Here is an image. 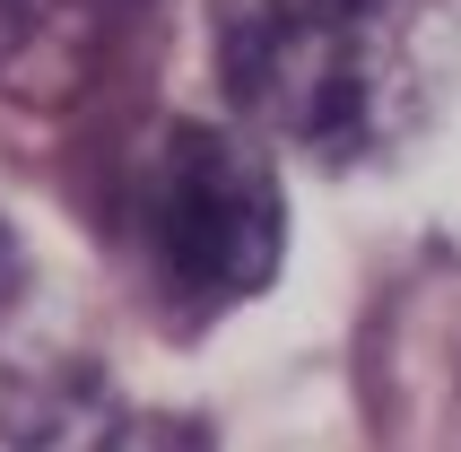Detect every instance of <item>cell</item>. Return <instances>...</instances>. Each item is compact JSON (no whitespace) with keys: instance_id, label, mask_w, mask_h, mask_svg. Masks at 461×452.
Returning a JSON list of instances; mask_svg holds the SVG:
<instances>
[{"instance_id":"cell-2","label":"cell","mask_w":461,"mask_h":452,"mask_svg":"<svg viewBox=\"0 0 461 452\" xmlns=\"http://www.w3.org/2000/svg\"><path fill=\"white\" fill-rule=\"evenodd\" d=\"M131 252L175 322H218L279 278L287 201L261 140L227 122H166L131 166Z\"/></svg>"},{"instance_id":"cell-1","label":"cell","mask_w":461,"mask_h":452,"mask_svg":"<svg viewBox=\"0 0 461 452\" xmlns=\"http://www.w3.org/2000/svg\"><path fill=\"white\" fill-rule=\"evenodd\" d=\"M218 87L313 166L392 157L453 87V0H209Z\"/></svg>"},{"instance_id":"cell-3","label":"cell","mask_w":461,"mask_h":452,"mask_svg":"<svg viewBox=\"0 0 461 452\" xmlns=\"http://www.w3.org/2000/svg\"><path fill=\"white\" fill-rule=\"evenodd\" d=\"M149 0H0V96L70 113L113 78Z\"/></svg>"},{"instance_id":"cell-5","label":"cell","mask_w":461,"mask_h":452,"mask_svg":"<svg viewBox=\"0 0 461 452\" xmlns=\"http://www.w3.org/2000/svg\"><path fill=\"white\" fill-rule=\"evenodd\" d=\"M18 287H26V252H18V235H9V218H0V313H9Z\"/></svg>"},{"instance_id":"cell-4","label":"cell","mask_w":461,"mask_h":452,"mask_svg":"<svg viewBox=\"0 0 461 452\" xmlns=\"http://www.w3.org/2000/svg\"><path fill=\"white\" fill-rule=\"evenodd\" d=\"M0 435L18 452H183V435L140 418L87 357L9 366V383H0Z\"/></svg>"}]
</instances>
